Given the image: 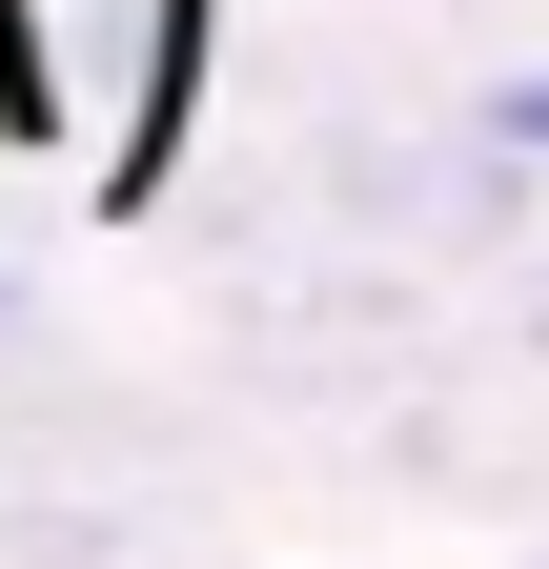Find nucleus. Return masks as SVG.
Wrapping results in <instances>:
<instances>
[{
  "mask_svg": "<svg viewBox=\"0 0 549 569\" xmlns=\"http://www.w3.org/2000/svg\"><path fill=\"white\" fill-rule=\"evenodd\" d=\"M183 102H203V0H122V122H102V203H143V183H163Z\"/></svg>",
  "mask_w": 549,
  "mask_h": 569,
  "instance_id": "1",
  "label": "nucleus"
},
{
  "mask_svg": "<svg viewBox=\"0 0 549 569\" xmlns=\"http://www.w3.org/2000/svg\"><path fill=\"white\" fill-rule=\"evenodd\" d=\"M489 122H509V142H529V163H549V82H509V102H489Z\"/></svg>",
  "mask_w": 549,
  "mask_h": 569,
  "instance_id": "2",
  "label": "nucleus"
}]
</instances>
